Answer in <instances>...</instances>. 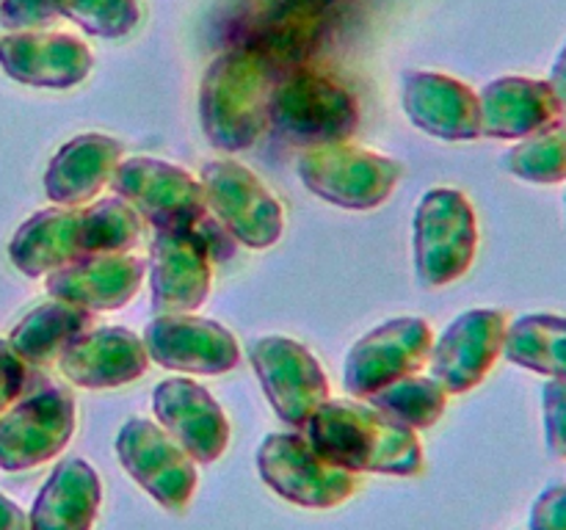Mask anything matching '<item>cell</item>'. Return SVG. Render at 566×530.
Wrapping results in <instances>:
<instances>
[{"label":"cell","mask_w":566,"mask_h":530,"mask_svg":"<svg viewBox=\"0 0 566 530\" xmlns=\"http://www.w3.org/2000/svg\"><path fill=\"white\" fill-rule=\"evenodd\" d=\"M304 436L315 451L348 473L412 478L423 473L418 431L357 401H326L310 417Z\"/></svg>","instance_id":"obj_1"},{"label":"cell","mask_w":566,"mask_h":530,"mask_svg":"<svg viewBox=\"0 0 566 530\" xmlns=\"http://www.w3.org/2000/svg\"><path fill=\"white\" fill-rule=\"evenodd\" d=\"M276 66L269 59L235 44L216 55L199 83V121L210 147L241 152L252 147L269 121V97Z\"/></svg>","instance_id":"obj_2"},{"label":"cell","mask_w":566,"mask_h":530,"mask_svg":"<svg viewBox=\"0 0 566 530\" xmlns=\"http://www.w3.org/2000/svg\"><path fill=\"white\" fill-rule=\"evenodd\" d=\"M269 125L304 149L352 141L359 127V103L340 77L313 66H293L271 88Z\"/></svg>","instance_id":"obj_3"},{"label":"cell","mask_w":566,"mask_h":530,"mask_svg":"<svg viewBox=\"0 0 566 530\" xmlns=\"http://www.w3.org/2000/svg\"><path fill=\"white\" fill-rule=\"evenodd\" d=\"M479 221L470 199L457 188L423 193L412 221V254L420 285L429 290L453 285L473 268Z\"/></svg>","instance_id":"obj_4"},{"label":"cell","mask_w":566,"mask_h":530,"mask_svg":"<svg viewBox=\"0 0 566 530\" xmlns=\"http://www.w3.org/2000/svg\"><path fill=\"white\" fill-rule=\"evenodd\" d=\"M296 171L307 191L343 210L379 208L403 177L401 160L352 141L307 147Z\"/></svg>","instance_id":"obj_5"},{"label":"cell","mask_w":566,"mask_h":530,"mask_svg":"<svg viewBox=\"0 0 566 530\" xmlns=\"http://www.w3.org/2000/svg\"><path fill=\"white\" fill-rule=\"evenodd\" d=\"M258 473L274 495L302 508H337L357 491V475L321 456L296 431L269 434L258 447Z\"/></svg>","instance_id":"obj_6"},{"label":"cell","mask_w":566,"mask_h":530,"mask_svg":"<svg viewBox=\"0 0 566 530\" xmlns=\"http://www.w3.org/2000/svg\"><path fill=\"white\" fill-rule=\"evenodd\" d=\"M75 395L61 384L25 392L0 414V469L28 473L53 462L75 434Z\"/></svg>","instance_id":"obj_7"},{"label":"cell","mask_w":566,"mask_h":530,"mask_svg":"<svg viewBox=\"0 0 566 530\" xmlns=\"http://www.w3.org/2000/svg\"><path fill=\"white\" fill-rule=\"evenodd\" d=\"M205 202L221 226L247 248H271L285 232V210L263 180L238 160H210L202 166Z\"/></svg>","instance_id":"obj_8"},{"label":"cell","mask_w":566,"mask_h":530,"mask_svg":"<svg viewBox=\"0 0 566 530\" xmlns=\"http://www.w3.org/2000/svg\"><path fill=\"white\" fill-rule=\"evenodd\" d=\"M111 188L155 230H199L208 213L202 182L180 166L149 155L119 160Z\"/></svg>","instance_id":"obj_9"},{"label":"cell","mask_w":566,"mask_h":530,"mask_svg":"<svg viewBox=\"0 0 566 530\" xmlns=\"http://www.w3.org/2000/svg\"><path fill=\"white\" fill-rule=\"evenodd\" d=\"M122 469L166 511H186L197 495V462L147 417H130L116 434Z\"/></svg>","instance_id":"obj_10"},{"label":"cell","mask_w":566,"mask_h":530,"mask_svg":"<svg viewBox=\"0 0 566 530\" xmlns=\"http://www.w3.org/2000/svg\"><path fill=\"white\" fill-rule=\"evenodd\" d=\"M265 398L276 417L304 431L321 403L329 401V379L307 346L291 337H260L249 351Z\"/></svg>","instance_id":"obj_11"},{"label":"cell","mask_w":566,"mask_h":530,"mask_svg":"<svg viewBox=\"0 0 566 530\" xmlns=\"http://www.w3.org/2000/svg\"><path fill=\"white\" fill-rule=\"evenodd\" d=\"M431 335L429 320L392 318L359 337L343 364V386L352 398H368L381 386L420 373L429 364Z\"/></svg>","instance_id":"obj_12"},{"label":"cell","mask_w":566,"mask_h":530,"mask_svg":"<svg viewBox=\"0 0 566 530\" xmlns=\"http://www.w3.org/2000/svg\"><path fill=\"white\" fill-rule=\"evenodd\" d=\"M142 340L149 362L175 373L221 375L241 362L235 335L219 320L199 318L193 312L155 315L144 326Z\"/></svg>","instance_id":"obj_13"},{"label":"cell","mask_w":566,"mask_h":530,"mask_svg":"<svg viewBox=\"0 0 566 530\" xmlns=\"http://www.w3.org/2000/svg\"><path fill=\"white\" fill-rule=\"evenodd\" d=\"M509 315L503 309H468L448 324L431 346L429 370L448 395L475 390L503 357Z\"/></svg>","instance_id":"obj_14"},{"label":"cell","mask_w":566,"mask_h":530,"mask_svg":"<svg viewBox=\"0 0 566 530\" xmlns=\"http://www.w3.org/2000/svg\"><path fill=\"white\" fill-rule=\"evenodd\" d=\"M213 282V257L199 230H155L149 248V296L155 315L193 312Z\"/></svg>","instance_id":"obj_15"},{"label":"cell","mask_w":566,"mask_h":530,"mask_svg":"<svg viewBox=\"0 0 566 530\" xmlns=\"http://www.w3.org/2000/svg\"><path fill=\"white\" fill-rule=\"evenodd\" d=\"M160 428L197 464H213L230 445V420L221 403L191 379H166L153 392Z\"/></svg>","instance_id":"obj_16"},{"label":"cell","mask_w":566,"mask_h":530,"mask_svg":"<svg viewBox=\"0 0 566 530\" xmlns=\"http://www.w3.org/2000/svg\"><path fill=\"white\" fill-rule=\"evenodd\" d=\"M0 70L33 88H72L94 70L83 39L61 31H14L0 36Z\"/></svg>","instance_id":"obj_17"},{"label":"cell","mask_w":566,"mask_h":530,"mask_svg":"<svg viewBox=\"0 0 566 530\" xmlns=\"http://www.w3.org/2000/svg\"><path fill=\"white\" fill-rule=\"evenodd\" d=\"M55 364L70 384L116 390L147 373L149 353L136 331L125 326H94L72 340Z\"/></svg>","instance_id":"obj_18"},{"label":"cell","mask_w":566,"mask_h":530,"mask_svg":"<svg viewBox=\"0 0 566 530\" xmlns=\"http://www.w3.org/2000/svg\"><path fill=\"white\" fill-rule=\"evenodd\" d=\"M147 276L142 257L125 254H92L44 276L48 293L55 301L88 309V312H116L138 296Z\"/></svg>","instance_id":"obj_19"},{"label":"cell","mask_w":566,"mask_h":530,"mask_svg":"<svg viewBox=\"0 0 566 530\" xmlns=\"http://www.w3.org/2000/svg\"><path fill=\"white\" fill-rule=\"evenodd\" d=\"M403 114L442 141H473L481 136L479 94L464 81L442 72H407L401 92Z\"/></svg>","instance_id":"obj_20"},{"label":"cell","mask_w":566,"mask_h":530,"mask_svg":"<svg viewBox=\"0 0 566 530\" xmlns=\"http://www.w3.org/2000/svg\"><path fill=\"white\" fill-rule=\"evenodd\" d=\"M125 147L105 132H83L70 138L50 158L44 171V193L59 208H83L111 186Z\"/></svg>","instance_id":"obj_21"},{"label":"cell","mask_w":566,"mask_h":530,"mask_svg":"<svg viewBox=\"0 0 566 530\" xmlns=\"http://www.w3.org/2000/svg\"><path fill=\"white\" fill-rule=\"evenodd\" d=\"M481 136L497 141H523L564 114L551 83L506 75L486 83L479 94Z\"/></svg>","instance_id":"obj_22"},{"label":"cell","mask_w":566,"mask_h":530,"mask_svg":"<svg viewBox=\"0 0 566 530\" xmlns=\"http://www.w3.org/2000/svg\"><path fill=\"white\" fill-rule=\"evenodd\" d=\"M103 484L86 458H61L28 513V530H92L97 522Z\"/></svg>","instance_id":"obj_23"},{"label":"cell","mask_w":566,"mask_h":530,"mask_svg":"<svg viewBox=\"0 0 566 530\" xmlns=\"http://www.w3.org/2000/svg\"><path fill=\"white\" fill-rule=\"evenodd\" d=\"M83 257L81 208H44L22 221L9 241V259L22 276L39 279Z\"/></svg>","instance_id":"obj_24"},{"label":"cell","mask_w":566,"mask_h":530,"mask_svg":"<svg viewBox=\"0 0 566 530\" xmlns=\"http://www.w3.org/2000/svg\"><path fill=\"white\" fill-rule=\"evenodd\" d=\"M94 326H97L94 312L50 298V301L33 307L25 318L17 320L9 335V346L28 368H48V364L59 362L72 340H77L83 331L94 329Z\"/></svg>","instance_id":"obj_25"},{"label":"cell","mask_w":566,"mask_h":530,"mask_svg":"<svg viewBox=\"0 0 566 530\" xmlns=\"http://www.w3.org/2000/svg\"><path fill=\"white\" fill-rule=\"evenodd\" d=\"M503 357L536 375H566V318L531 312L509 324Z\"/></svg>","instance_id":"obj_26"},{"label":"cell","mask_w":566,"mask_h":530,"mask_svg":"<svg viewBox=\"0 0 566 530\" xmlns=\"http://www.w3.org/2000/svg\"><path fill=\"white\" fill-rule=\"evenodd\" d=\"M503 169L534 186L566 182V110L503 155Z\"/></svg>","instance_id":"obj_27"},{"label":"cell","mask_w":566,"mask_h":530,"mask_svg":"<svg viewBox=\"0 0 566 530\" xmlns=\"http://www.w3.org/2000/svg\"><path fill=\"white\" fill-rule=\"evenodd\" d=\"M144 219L122 197L94 199L81 208L83 257L92 254H125L138 246Z\"/></svg>","instance_id":"obj_28"},{"label":"cell","mask_w":566,"mask_h":530,"mask_svg":"<svg viewBox=\"0 0 566 530\" xmlns=\"http://www.w3.org/2000/svg\"><path fill=\"white\" fill-rule=\"evenodd\" d=\"M365 401L381 412L385 417L407 425L412 431L431 428L448 409L446 386L437 384L431 375H407L392 384L381 386L379 392L368 395Z\"/></svg>","instance_id":"obj_29"},{"label":"cell","mask_w":566,"mask_h":530,"mask_svg":"<svg viewBox=\"0 0 566 530\" xmlns=\"http://www.w3.org/2000/svg\"><path fill=\"white\" fill-rule=\"evenodd\" d=\"M53 9L97 39H125L142 22L138 0H53Z\"/></svg>","instance_id":"obj_30"},{"label":"cell","mask_w":566,"mask_h":530,"mask_svg":"<svg viewBox=\"0 0 566 530\" xmlns=\"http://www.w3.org/2000/svg\"><path fill=\"white\" fill-rule=\"evenodd\" d=\"M542 423L547 453L566 462V375L547 379L542 386Z\"/></svg>","instance_id":"obj_31"},{"label":"cell","mask_w":566,"mask_h":530,"mask_svg":"<svg viewBox=\"0 0 566 530\" xmlns=\"http://www.w3.org/2000/svg\"><path fill=\"white\" fill-rule=\"evenodd\" d=\"M59 20L53 0H0V25L9 33L48 31Z\"/></svg>","instance_id":"obj_32"},{"label":"cell","mask_w":566,"mask_h":530,"mask_svg":"<svg viewBox=\"0 0 566 530\" xmlns=\"http://www.w3.org/2000/svg\"><path fill=\"white\" fill-rule=\"evenodd\" d=\"M28 375H31V368L17 357L9 340H0V414L25 395Z\"/></svg>","instance_id":"obj_33"},{"label":"cell","mask_w":566,"mask_h":530,"mask_svg":"<svg viewBox=\"0 0 566 530\" xmlns=\"http://www.w3.org/2000/svg\"><path fill=\"white\" fill-rule=\"evenodd\" d=\"M528 530H566V484H551L531 506Z\"/></svg>","instance_id":"obj_34"},{"label":"cell","mask_w":566,"mask_h":530,"mask_svg":"<svg viewBox=\"0 0 566 530\" xmlns=\"http://www.w3.org/2000/svg\"><path fill=\"white\" fill-rule=\"evenodd\" d=\"M0 530H28V513L0 491Z\"/></svg>","instance_id":"obj_35"},{"label":"cell","mask_w":566,"mask_h":530,"mask_svg":"<svg viewBox=\"0 0 566 530\" xmlns=\"http://www.w3.org/2000/svg\"><path fill=\"white\" fill-rule=\"evenodd\" d=\"M547 83H551L553 94H556V99L566 110V42L562 44V50H558L556 61H553V70H551V77H547Z\"/></svg>","instance_id":"obj_36"},{"label":"cell","mask_w":566,"mask_h":530,"mask_svg":"<svg viewBox=\"0 0 566 530\" xmlns=\"http://www.w3.org/2000/svg\"><path fill=\"white\" fill-rule=\"evenodd\" d=\"M285 3L296 6V9H307V11H318L321 6L329 3V0H285Z\"/></svg>","instance_id":"obj_37"},{"label":"cell","mask_w":566,"mask_h":530,"mask_svg":"<svg viewBox=\"0 0 566 530\" xmlns=\"http://www.w3.org/2000/svg\"><path fill=\"white\" fill-rule=\"evenodd\" d=\"M564 221H566V193H564Z\"/></svg>","instance_id":"obj_38"}]
</instances>
